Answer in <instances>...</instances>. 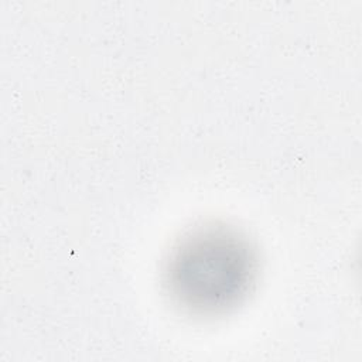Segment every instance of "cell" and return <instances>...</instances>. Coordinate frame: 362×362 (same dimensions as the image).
Listing matches in <instances>:
<instances>
[{
    "instance_id": "cell-1",
    "label": "cell",
    "mask_w": 362,
    "mask_h": 362,
    "mask_svg": "<svg viewBox=\"0 0 362 362\" xmlns=\"http://www.w3.org/2000/svg\"><path fill=\"white\" fill-rule=\"evenodd\" d=\"M253 273L246 242L223 229H206L184 239L167 269L173 296L199 313L233 305L246 293Z\"/></svg>"
}]
</instances>
